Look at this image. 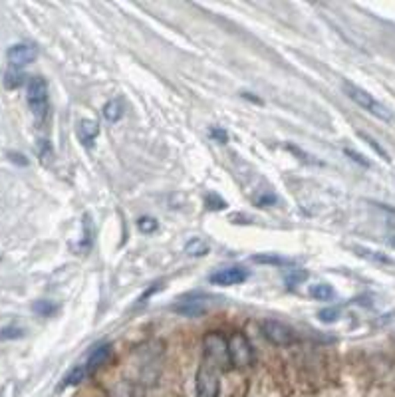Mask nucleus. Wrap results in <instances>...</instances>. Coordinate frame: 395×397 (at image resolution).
<instances>
[{
    "instance_id": "obj_1",
    "label": "nucleus",
    "mask_w": 395,
    "mask_h": 397,
    "mask_svg": "<svg viewBox=\"0 0 395 397\" xmlns=\"http://www.w3.org/2000/svg\"><path fill=\"white\" fill-rule=\"evenodd\" d=\"M231 368L226 338L221 332H209L203 338V359L197 372V397H219L221 375Z\"/></svg>"
},
{
    "instance_id": "obj_2",
    "label": "nucleus",
    "mask_w": 395,
    "mask_h": 397,
    "mask_svg": "<svg viewBox=\"0 0 395 397\" xmlns=\"http://www.w3.org/2000/svg\"><path fill=\"white\" fill-rule=\"evenodd\" d=\"M342 90L343 93L352 100L354 103H357L362 110H366L368 114L371 116H375L378 119H382L385 123H395V114L387 107V105H383L380 100H375L369 91H366L364 88H359L356 84H352V82H342Z\"/></svg>"
},
{
    "instance_id": "obj_3",
    "label": "nucleus",
    "mask_w": 395,
    "mask_h": 397,
    "mask_svg": "<svg viewBox=\"0 0 395 397\" xmlns=\"http://www.w3.org/2000/svg\"><path fill=\"white\" fill-rule=\"evenodd\" d=\"M26 100L28 107H30L32 116L36 117V121L40 123L46 121V117L50 114V93H48V84L44 77L32 76L28 80Z\"/></svg>"
},
{
    "instance_id": "obj_4",
    "label": "nucleus",
    "mask_w": 395,
    "mask_h": 397,
    "mask_svg": "<svg viewBox=\"0 0 395 397\" xmlns=\"http://www.w3.org/2000/svg\"><path fill=\"white\" fill-rule=\"evenodd\" d=\"M226 352H229V361L231 368H249L254 364V350H252L249 338L242 332H233L229 342H226Z\"/></svg>"
},
{
    "instance_id": "obj_5",
    "label": "nucleus",
    "mask_w": 395,
    "mask_h": 397,
    "mask_svg": "<svg viewBox=\"0 0 395 397\" xmlns=\"http://www.w3.org/2000/svg\"><path fill=\"white\" fill-rule=\"evenodd\" d=\"M261 330H263V336L274 346H292L296 344L298 336L296 332L290 328L288 324L278 320H264L261 324Z\"/></svg>"
},
{
    "instance_id": "obj_6",
    "label": "nucleus",
    "mask_w": 395,
    "mask_h": 397,
    "mask_svg": "<svg viewBox=\"0 0 395 397\" xmlns=\"http://www.w3.org/2000/svg\"><path fill=\"white\" fill-rule=\"evenodd\" d=\"M209 302L211 298L209 296L201 294H187L183 298H179L175 304L171 306L173 312L181 314V316H189V318H197L209 312Z\"/></svg>"
},
{
    "instance_id": "obj_7",
    "label": "nucleus",
    "mask_w": 395,
    "mask_h": 397,
    "mask_svg": "<svg viewBox=\"0 0 395 397\" xmlns=\"http://www.w3.org/2000/svg\"><path fill=\"white\" fill-rule=\"evenodd\" d=\"M6 58L13 66L14 70L22 68V66L32 64L36 58H38V46L36 44H30V42H20V44H14L6 52Z\"/></svg>"
},
{
    "instance_id": "obj_8",
    "label": "nucleus",
    "mask_w": 395,
    "mask_h": 397,
    "mask_svg": "<svg viewBox=\"0 0 395 397\" xmlns=\"http://www.w3.org/2000/svg\"><path fill=\"white\" fill-rule=\"evenodd\" d=\"M249 276H251V272L242 269V267H229V269L212 272L209 280H211V284H217V286H235V284H242Z\"/></svg>"
},
{
    "instance_id": "obj_9",
    "label": "nucleus",
    "mask_w": 395,
    "mask_h": 397,
    "mask_svg": "<svg viewBox=\"0 0 395 397\" xmlns=\"http://www.w3.org/2000/svg\"><path fill=\"white\" fill-rule=\"evenodd\" d=\"M109 354H111V346H109V344H98V346L90 352V356H88L86 372H95L100 366H104L107 358H109Z\"/></svg>"
},
{
    "instance_id": "obj_10",
    "label": "nucleus",
    "mask_w": 395,
    "mask_h": 397,
    "mask_svg": "<svg viewBox=\"0 0 395 397\" xmlns=\"http://www.w3.org/2000/svg\"><path fill=\"white\" fill-rule=\"evenodd\" d=\"M100 135V123L93 119H82L78 126V137L86 147H93V141Z\"/></svg>"
},
{
    "instance_id": "obj_11",
    "label": "nucleus",
    "mask_w": 395,
    "mask_h": 397,
    "mask_svg": "<svg viewBox=\"0 0 395 397\" xmlns=\"http://www.w3.org/2000/svg\"><path fill=\"white\" fill-rule=\"evenodd\" d=\"M310 296L314 300H320V302H328V300H332L336 296V290L330 284H326V282H318L314 286H310Z\"/></svg>"
},
{
    "instance_id": "obj_12",
    "label": "nucleus",
    "mask_w": 395,
    "mask_h": 397,
    "mask_svg": "<svg viewBox=\"0 0 395 397\" xmlns=\"http://www.w3.org/2000/svg\"><path fill=\"white\" fill-rule=\"evenodd\" d=\"M102 114H104V117H106V121H109V123H116V121H119L121 116H123V103L119 102V100H109V102L104 105Z\"/></svg>"
},
{
    "instance_id": "obj_13",
    "label": "nucleus",
    "mask_w": 395,
    "mask_h": 397,
    "mask_svg": "<svg viewBox=\"0 0 395 397\" xmlns=\"http://www.w3.org/2000/svg\"><path fill=\"white\" fill-rule=\"evenodd\" d=\"M354 250H356L357 257L368 258V260H371V262H378V264H392V262H394L392 258L385 257V255H382V253H378V250H369V248H364V246H356Z\"/></svg>"
},
{
    "instance_id": "obj_14",
    "label": "nucleus",
    "mask_w": 395,
    "mask_h": 397,
    "mask_svg": "<svg viewBox=\"0 0 395 397\" xmlns=\"http://www.w3.org/2000/svg\"><path fill=\"white\" fill-rule=\"evenodd\" d=\"M185 253L193 258L205 257V255L209 253V244L205 243V241H201V239H193V241H189V243H187V246H185Z\"/></svg>"
},
{
    "instance_id": "obj_15",
    "label": "nucleus",
    "mask_w": 395,
    "mask_h": 397,
    "mask_svg": "<svg viewBox=\"0 0 395 397\" xmlns=\"http://www.w3.org/2000/svg\"><path fill=\"white\" fill-rule=\"evenodd\" d=\"M252 260L258 262V264H274V267H290L292 264V260L278 257V255H254Z\"/></svg>"
},
{
    "instance_id": "obj_16",
    "label": "nucleus",
    "mask_w": 395,
    "mask_h": 397,
    "mask_svg": "<svg viewBox=\"0 0 395 397\" xmlns=\"http://www.w3.org/2000/svg\"><path fill=\"white\" fill-rule=\"evenodd\" d=\"M24 82H26V77H24L22 72L10 70V72H6V76H4V88H6V90H16V88H20Z\"/></svg>"
},
{
    "instance_id": "obj_17",
    "label": "nucleus",
    "mask_w": 395,
    "mask_h": 397,
    "mask_svg": "<svg viewBox=\"0 0 395 397\" xmlns=\"http://www.w3.org/2000/svg\"><path fill=\"white\" fill-rule=\"evenodd\" d=\"M32 310H34V314L48 318V316H52L54 312L58 310V306L54 304L52 300H36V302L32 304Z\"/></svg>"
},
{
    "instance_id": "obj_18",
    "label": "nucleus",
    "mask_w": 395,
    "mask_h": 397,
    "mask_svg": "<svg viewBox=\"0 0 395 397\" xmlns=\"http://www.w3.org/2000/svg\"><path fill=\"white\" fill-rule=\"evenodd\" d=\"M24 338V330L18 326H4L0 328V342H8V340H20Z\"/></svg>"
},
{
    "instance_id": "obj_19",
    "label": "nucleus",
    "mask_w": 395,
    "mask_h": 397,
    "mask_svg": "<svg viewBox=\"0 0 395 397\" xmlns=\"http://www.w3.org/2000/svg\"><path fill=\"white\" fill-rule=\"evenodd\" d=\"M357 135H359V137H362V140L366 141V143H368L369 147H371V149H373V151H375V153L380 155V157H382L383 161H387V163H389V161H392V157H389V153H387V151H385V149H383L382 145H380V143H378V141L373 140V137H369V135H366V133H362V131H359V133H357Z\"/></svg>"
},
{
    "instance_id": "obj_20",
    "label": "nucleus",
    "mask_w": 395,
    "mask_h": 397,
    "mask_svg": "<svg viewBox=\"0 0 395 397\" xmlns=\"http://www.w3.org/2000/svg\"><path fill=\"white\" fill-rule=\"evenodd\" d=\"M306 278H308V272L302 269H294L292 272H288V274L284 276V280H286V284H288V288H294V286L302 284Z\"/></svg>"
},
{
    "instance_id": "obj_21",
    "label": "nucleus",
    "mask_w": 395,
    "mask_h": 397,
    "mask_svg": "<svg viewBox=\"0 0 395 397\" xmlns=\"http://www.w3.org/2000/svg\"><path fill=\"white\" fill-rule=\"evenodd\" d=\"M205 205H207L209 211H224V209H226V201H224L223 197L215 195V193H209V195L205 197Z\"/></svg>"
},
{
    "instance_id": "obj_22",
    "label": "nucleus",
    "mask_w": 395,
    "mask_h": 397,
    "mask_svg": "<svg viewBox=\"0 0 395 397\" xmlns=\"http://www.w3.org/2000/svg\"><path fill=\"white\" fill-rule=\"evenodd\" d=\"M137 229L144 234H151L159 229V223L153 217H141L137 220Z\"/></svg>"
},
{
    "instance_id": "obj_23",
    "label": "nucleus",
    "mask_w": 395,
    "mask_h": 397,
    "mask_svg": "<svg viewBox=\"0 0 395 397\" xmlns=\"http://www.w3.org/2000/svg\"><path fill=\"white\" fill-rule=\"evenodd\" d=\"M86 366H76L72 372L68 373L66 377H64V385H72V384H79L84 377H86Z\"/></svg>"
},
{
    "instance_id": "obj_24",
    "label": "nucleus",
    "mask_w": 395,
    "mask_h": 397,
    "mask_svg": "<svg viewBox=\"0 0 395 397\" xmlns=\"http://www.w3.org/2000/svg\"><path fill=\"white\" fill-rule=\"evenodd\" d=\"M318 318H320V322H324V324H332V322H336L340 318V310H338V308L320 310V312H318Z\"/></svg>"
},
{
    "instance_id": "obj_25",
    "label": "nucleus",
    "mask_w": 395,
    "mask_h": 397,
    "mask_svg": "<svg viewBox=\"0 0 395 397\" xmlns=\"http://www.w3.org/2000/svg\"><path fill=\"white\" fill-rule=\"evenodd\" d=\"M258 207H272L278 203V197L277 195H270V193H266L263 197H258L256 201H254Z\"/></svg>"
},
{
    "instance_id": "obj_26",
    "label": "nucleus",
    "mask_w": 395,
    "mask_h": 397,
    "mask_svg": "<svg viewBox=\"0 0 395 397\" xmlns=\"http://www.w3.org/2000/svg\"><path fill=\"white\" fill-rule=\"evenodd\" d=\"M0 397H18V387L14 382H8L0 387Z\"/></svg>"
},
{
    "instance_id": "obj_27",
    "label": "nucleus",
    "mask_w": 395,
    "mask_h": 397,
    "mask_svg": "<svg viewBox=\"0 0 395 397\" xmlns=\"http://www.w3.org/2000/svg\"><path fill=\"white\" fill-rule=\"evenodd\" d=\"M286 147H288V151H292V153H294V155H300V159H302V161H306V163H316V165H322L320 161H316V159H312V155L304 153L300 147H294V145H286Z\"/></svg>"
},
{
    "instance_id": "obj_28",
    "label": "nucleus",
    "mask_w": 395,
    "mask_h": 397,
    "mask_svg": "<svg viewBox=\"0 0 395 397\" xmlns=\"http://www.w3.org/2000/svg\"><path fill=\"white\" fill-rule=\"evenodd\" d=\"M209 135L215 141H219V143H226L229 141V133L223 128H211L209 129Z\"/></svg>"
},
{
    "instance_id": "obj_29",
    "label": "nucleus",
    "mask_w": 395,
    "mask_h": 397,
    "mask_svg": "<svg viewBox=\"0 0 395 397\" xmlns=\"http://www.w3.org/2000/svg\"><path fill=\"white\" fill-rule=\"evenodd\" d=\"M343 153L348 155L354 163H359L362 167H369L368 159H364V155H359L357 151H354V149H343Z\"/></svg>"
},
{
    "instance_id": "obj_30",
    "label": "nucleus",
    "mask_w": 395,
    "mask_h": 397,
    "mask_svg": "<svg viewBox=\"0 0 395 397\" xmlns=\"http://www.w3.org/2000/svg\"><path fill=\"white\" fill-rule=\"evenodd\" d=\"M8 159H10L13 163H16V165H22V167L28 165L26 157L22 153H18V151H10V153H8Z\"/></svg>"
},
{
    "instance_id": "obj_31",
    "label": "nucleus",
    "mask_w": 395,
    "mask_h": 397,
    "mask_svg": "<svg viewBox=\"0 0 395 397\" xmlns=\"http://www.w3.org/2000/svg\"><path fill=\"white\" fill-rule=\"evenodd\" d=\"M389 243H392V244H394V246H395V239H392V241H389Z\"/></svg>"
}]
</instances>
